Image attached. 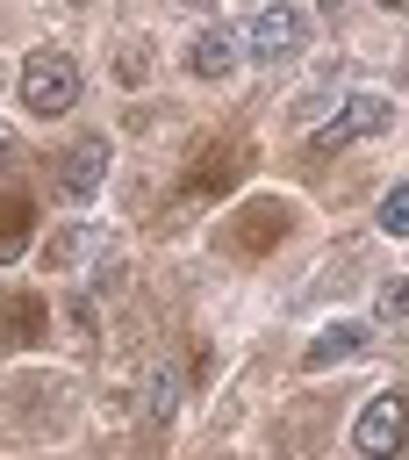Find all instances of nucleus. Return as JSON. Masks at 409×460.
Returning <instances> with one entry per match:
<instances>
[{"mask_svg":"<svg viewBox=\"0 0 409 460\" xmlns=\"http://www.w3.org/2000/svg\"><path fill=\"white\" fill-rule=\"evenodd\" d=\"M79 58L72 50H57V43H43V50H29L22 58V108L29 115H72L79 108Z\"/></svg>","mask_w":409,"mask_h":460,"instance_id":"nucleus-1","label":"nucleus"},{"mask_svg":"<svg viewBox=\"0 0 409 460\" xmlns=\"http://www.w3.org/2000/svg\"><path fill=\"white\" fill-rule=\"evenodd\" d=\"M395 122V101L380 93V86H359V93H344L316 129H309V151L323 158V151H344V144H359V137H380Z\"/></svg>","mask_w":409,"mask_h":460,"instance_id":"nucleus-2","label":"nucleus"},{"mask_svg":"<svg viewBox=\"0 0 409 460\" xmlns=\"http://www.w3.org/2000/svg\"><path fill=\"white\" fill-rule=\"evenodd\" d=\"M244 50L258 58V65H294L301 50H309V7H294V0H273L251 29H244Z\"/></svg>","mask_w":409,"mask_h":460,"instance_id":"nucleus-3","label":"nucleus"},{"mask_svg":"<svg viewBox=\"0 0 409 460\" xmlns=\"http://www.w3.org/2000/svg\"><path fill=\"white\" fill-rule=\"evenodd\" d=\"M402 438H409L402 395H373V402L359 410V424H352V453H359V460H395Z\"/></svg>","mask_w":409,"mask_h":460,"instance_id":"nucleus-4","label":"nucleus"},{"mask_svg":"<svg viewBox=\"0 0 409 460\" xmlns=\"http://www.w3.org/2000/svg\"><path fill=\"white\" fill-rule=\"evenodd\" d=\"M57 172H65V194H72V201H93V194H100V180H108V144H100V137L72 144V158H65Z\"/></svg>","mask_w":409,"mask_h":460,"instance_id":"nucleus-5","label":"nucleus"},{"mask_svg":"<svg viewBox=\"0 0 409 460\" xmlns=\"http://www.w3.org/2000/svg\"><path fill=\"white\" fill-rule=\"evenodd\" d=\"M237 50H244V36H230V29H201V36L187 43V72H194V79H222V72L237 65Z\"/></svg>","mask_w":409,"mask_h":460,"instance_id":"nucleus-6","label":"nucleus"},{"mask_svg":"<svg viewBox=\"0 0 409 460\" xmlns=\"http://www.w3.org/2000/svg\"><path fill=\"white\" fill-rule=\"evenodd\" d=\"M359 345H366V323H359V316H344V323H323V331L309 338L301 367H337V359H352Z\"/></svg>","mask_w":409,"mask_h":460,"instance_id":"nucleus-7","label":"nucleus"},{"mask_svg":"<svg viewBox=\"0 0 409 460\" xmlns=\"http://www.w3.org/2000/svg\"><path fill=\"white\" fill-rule=\"evenodd\" d=\"M144 410H151V424H172V410H179V381H172V367H158V374H151Z\"/></svg>","mask_w":409,"mask_h":460,"instance_id":"nucleus-8","label":"nucleus"},{"mask_svg":"<svg viewBox=\"0 0 409 460\" xmlns=\"http://www.w3.org/2000/svg\"><path fill=\"white\" fill-rule=\"evenodd\" d=\"M373 223H380V230H387V237H409V180H402V187H387V194H380V208H373Z\"/></svg>","mask_w":409,"mask_h":460,"instance_id":"nucleus-9","label":"nucleus"},{"mask_svg":"<svg viewBox=\"0 0 409 460\" xmlns=\"http://www.w3.org/2000/svg\"><path fill=\"white\" fill-rule=\"evenodd\" d=\"M373 309H380V316H387V323H402V316H409V280H387V288H380V302H373Z\"/></svg>","mask_w":409,"mask_h":460,"instance_id":"nucleus-10","label":"nucleus"},{"mask_svg":"<svg viewBox=\"0 0 409 460\" xmlns=\"http://www.w3.org/2000/svg\"><path fill=\"white\" fill-rule=\"evenodd\" d=\"M309 7H316V14H344V0H309Z\"/></svg>","mask_w":409,"mask_h":460,"instance_id":"nucleus-11","label":"nucleus"},{"mask_svg":"<svg viewBox=\"0 0 409 460\" xmlns=\"http://www.w3.org/2000/svg\"><path fill=\"white\" fill-rule=\"evenodd\" d=\"M0 165H14V137L7 129H0Z\"/></svg>","mask_w":409,"mask_h":460,"instance_id":"nucleus-12","label":"nucleus"},{"mask_svg":"<svg viewBox=\"0 0 409 460\" xmlns=\"http://www.w3.org/2000/svg\"><path fill=\"white\" fill-rule=\"evenodd\" d=\"M373 7H387V14H402V7H409V0H373Z\"/></svg>","mask_w":409,"mask_h":460,"instance_id":"nucleus-13","label":"nucleus"},{"mask_svg":"<svg viewBox=\"0 0 409 460\" xmlns=\"http://www.w3.org/2000/svg\"><path fill=\"white\" fill-rule=\"evenodd\" d=\"M65 7H86V0H65Z\"/></svg>","mask_w":409,"mask_h":460,"instance_id":"nucleus-14","label":"nucleus"}]
</instances>
